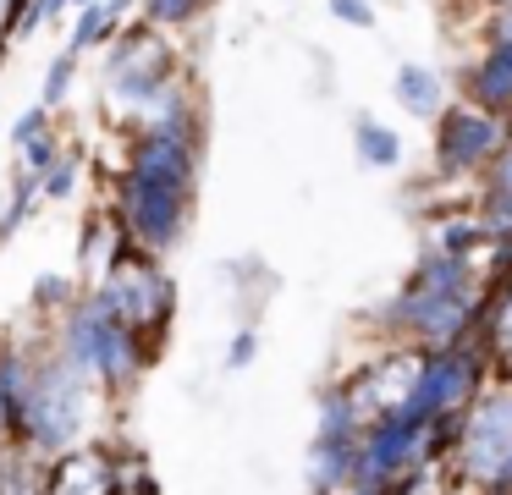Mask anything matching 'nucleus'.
I'll list each match as a JSON object with an SVG mask.
<instances>
[{"label":"nucleus","instance_id":"obj_9","mask_svg":"<svg viewBox=\"0 0 512 495\" xmlns=\"http://www.w3.org/2000/svg\"><path fill=\"white\" fill-rule=\"evenodd\" d=\"M457 99L507 116L512 110V39H479V50L457 66Z\"/></svg>","mask_w":512,"mask_h":495},{"label":"nucleus","instance_id":"obj_29","mask_svg":"<svg viewBox=\"0 0 512 495\" xmlns=\"http://www.w3.org/2000/svg\"><path fill=\"white\" fill-rule=\"evenodd\" d=\"M474 6H479V11H496V6H501V0H474Z\"/></svg>","mask_w":512,"mask_h":495},{"label":"nucleus","instance_id":"obj_23","mask_svg":"<svg viewBox=\"0 0 512 495\" xmlns=\"http://www.w3.org/2000/svg\"><path fill=\"white\" fill-rule=\"evenodd\" d=\"M78 61L83 55L78 50H67V44H61L56 55H50V66H45V88H39V105L45 110H61L72 99V83H78Z\"/></svg>","mask_w":512,"mask_h":495},{"label":"nucleus","instance_id":"obj_30","mask_svg":"<svg viewBox=\"0 0 512 495\" xmlns=\"http://www.w3.org/2000/svg\"><path fill=\"white\" fill-rule=\"evenodd\" d=\"M347 495H386V490H364V484H358V490H347Z\"/></svg>","mask_w":512,"mask_h":495},{"label":"nucleus","instance_id":"obj_27","mask_svg":"<svg viewBox=\"0 0 512 495\" xmlns=\"http://www.w3.org/2000/svg\"><path fill=\"white\" fill-rule=\"evenodd\" d=\"M325 11H331L342 28H358V33H369L380 22V6L375 0H325Z\"/></svg>","mask_w":512,"mask_h":495},{"label":"nucleus","instance_id":"obj_26","mask_svg":"<svg viewBox=\"0 0 512 495\" xmlns=\"http://www.w3.org/2000/svg\"><path fill=\"white\" fill-rule=\"evenodd\" d=\"M45 138H56V110H45L34 99V105L12 121V154H28L34 143H45Z\"/></svg>","mask_w":512,"mask_h":495},{"label":"nucleus","instance_id":"obj_18","mask_svg":"<svg viewBox=\"0 0 512 495\" xmlns=\"http://www.w3.org/2000/svg\"><path fill=\"white\" fill-rule=\"evenodd\" d=\"M364 435V413L353 407L347 385H325L320 402H314V440H358Z\"/></svg>","mask_w":512,"mask_h":495},{"label":"nucleus","instance_id":"obj_14","mask_svg":"<svg viewBox=\"0 0 512 495\" xmlns=\"http://www.w3.org/2000/svg\"><path fill=\"white\" fill-rule=\"evenodd\" d=\"M358 473V440H309L303 457V479L314 495H347Z\"/></svg>","mask_w":512,"mask_h":495},{"label":"nucleus","instance_id":"obj_3","mask_svg":"<svg viewBox=\"0 0 512 495\" xmlns=\"http://www.w3.org/2000/svg\"><path fill=\"white\" fill-rule=\"evenodd\" d=\"M446 468L463 490H496L512 473V380H490L463 407V435Z\"/></svg>","mask_w":512,"mask_h":495},{"label":"nucleus","instance_id":"obj_25","mask_svg":"<svg viewBox=\"0 0 512 495\" xmlns=\"http://www.w3.org/2000/svg\"><path fill=\"white\" fill-rule=\"evenodd\" d=\"M210 6H215V0H144L138 17L155 22V28H166V33H177V28H193Z\"/></svg>","mask_w":512,"mask_h":495},{"label":"nucleus","instance_id":"obj_22","mask_svg":"<svg viewBox=\"0 0 512 495\" xmlns=\"http://www.w3.org/2000/svg\"><path fill=\"white\" fill-rule=\"evenodd\" d=\"M116 22H111V11H105V0H94V6H83V11H72V33H67V50H78V55H89V50H105V44L116 39Z\"/></svg>","mask_w":512,"mask_h":495},{"label":"nucleus","instance_id":"obj_6","mask_svg":"<svg viewBox=\"0 0 512 495\" xmlns=\"http://www.w3.org/2000/svg\"><path fill=\"white\" fill-rule=\"evenodd\" d=\"M89 292L100 297L122 325H133L138 336H149V341L166 347L171 319H177V281H171V270L155 259V253L133 248L100 286H89Z\"/></svg>","mask_w":512,"mask_h":495},{"label":"nucleus","instance_id":"obj_21","mask_svg":"<svg viewBox=\"0 0 512 495\" xmlns=\"http://www.w3.org/2000/svg\"><path fill=\"white\" fill-rule=\"evenodd\" d=\"M83 176H89V149H83V143H67V149L56 154V165L45 171V204H72Z\"/></svg>","mask_w":512,"mask_h":495},{"label":"nucleus","instance_id":"obj_20","mask_svg":"<svg viewBox=\"0 0 512 495\" xmlns=\"http://www.w3.org/2000/svg\"><path fill=\"white\" fill-rule=\"evenodd\" d=\"M50 462L23 446H0V495H50Z\"/></svg>","mask_w":512,"mask_h":495},{"label":"nucleus","instance_id":"obj_11","mask_svg":"<svg viewBox=\"0 0 512 495\" xmlns=\"http://www.w3.org/2000/svg\"><path fill=\"white\" fill-rule=\"evenodd\" d=\"M133 248H138V242L127 237V231L116 226V215L100 204L89 220H83V231H78V275H83L89 286H100L105 275H111V270H116V264H122Z\"/></svg>","mask_w":512,"mask_h":495},{"label":"nucleus","instance_id":"obj_28","mask_svg":"<svg viewBox=\"0 0 512 495\" xmlns=\"http://www.w3.org/2000/svg\"><path fill=\"white\" fill-rule=\"evenodd\" d=\"M259 358V325H237V336H232V347H226V369H248V363Z\"/></svg>","mask_w":512,"mask_h":495},{"label":"nucleus","instance_id":"obj_5","mask_svg":"<svg viewBox=\"0 0 512 495\" xmlns=\"http://www.w3.org/2000/svg\"><path fill=\"white\" fill-rule=\"evenodd\" d=\"M193 204L199 193H171V187H155V182H138L127 171H105V209L116 215V226L138 242L144 253L166 259L193 226Z\"/></svg>","mask_w":512,"mask_h":495},{"label":"nucleus","instance_id":"obj_31","mask_svg":"<svg viewBox=\"0 0 512 495\" xmlns=\"http://www.w3.org/2000/svg\"><path fill=\"white\" fill-rule=\"evenodd\" d=\"M501 121H507V149H512V110H507V116H501Z\"/></svg>","mask_w":512,"mask_h":495},{"label":"nucleus","instance_id":"obj_4","mask_svg":"<svg viewBox=\"0 0 512 495\" xmlns=\"http://www.w3.org/2000/svg\"><path fill=\"white\" fill-rule=\"evenodd\" d=\"M507 149V121L496 110L474 105V99H452L441 116L430 121V171L435 182L474 187Z\"/></svg>","mask_w":512,"mask_h":495},{"label":"nucleus","instance_id":"obj_24","mask_svg":"<svg viewBox=\"0 0 512 495\" xmlns=\"http://www.w3.org/2000/svg\"><path fill=\"white\" fill-rule=\"evenodd\" d=\"M386 495H457V479H452V468H446V462H424V468L391 479Z\"/></svg>","mask_w":512,"mask_h":495},{"label":"nucleus","instance_id":"obj_13","mask_svg":"<svg viewBox=\"0 0 512 495\" xmlns=\"http://www.w3.org/2000/svg\"><path fill=\"white\" fill-rule=\"evenodd\" d=\"M479 347H485L490 380H512V270L485 286V314H479Z\"/></svg>","mask_w":512,"mask_h":495},{"label":"nucleus","instance_id":"obj_7","mask_svg":"<svg viewBox=\"0 0 512 495\" xmlns=\"http://www.w3.org/2000/svg\"><path fill=\"white\" fill-rule=\"evenodd\" d=\"M490 385V363L479 336L457 341V347H430L419 352V374H413V391L397 413L408 418H446V413H463L479 391Z\"/></svg>","mask_w":512,"mask_h":495},{"label":"nucleus","instance_id":"obj_1","mask_svg":"<svg viewBox=\"0 0 512 495\" xmlns=\"http://www.w3.org/2000/svg\"><path fill=\"white\" fill-rule=\"evenodd\" d=\"M182 110H199L193 66L166 39V28L133 17L105 44V116L122 121V132H127V127L182 116Z\"/></svg>","mask_w":512,"mask_h":495},{"label":"nucleus","instance_id":"obj_32","mask_svg":"<svg viewBox=\"0 0 512 495\" xmlns=\"http://www.w3.org/2000/svg\"><path fill=\"white\" fill-rule=\"evenodd\" d=\"M83 6H94V0H72V11H83Z\"/></svg>","mask_w":512,"mask_h":495},{"label":"nucleus","instance_id":"obj_10","mask_svg":"<svg viewBox=\"0 0 512 495\" xmlns=\"http://www.w3.org/2000/svg\"><path fill=\"white\" fill-rule=\"evenodd\" d=\"M39 341H17V336L0 341V446H23V413H28V385H34Z\"/></svg>","mask_w":512,"mask_h":495},{"label":"nucleus","instance_id":"obj_19","mask_svg":"<svg viewBox=\"0 0 512 495\" xmlns=\"http://www.w3.org/2000/svg\"><path fill=\"white\" fill-rule=\"evenodd\" d=\"M83 292H89V286H83L78 275H67V270H45L34 286H28V314L45 319V325H56V319L67 314V308L78 303Z\"/></svg>","mask_w":512,"mask_h":495},{"label":"nucleus","instance_id":"obj_8","mask_svg":"<svg viewBox=\"0 0 512 495\" xmlns=\"http://www.w3.org/2000/svg\"><path fill=\"white\" fill-rule=\"evenodd\" d=\"M50 495H122V468H116V440H89V446L50 457L45 473Z\"/></svg>","mask_w":512,"mask_h":495},{"label":"nucleus","instance_id":"obj_16","mask_svg":"<svg viewBox=\"0 0 512 495\" xmlns=\"http://www.w3.org/2000/svg\"><path fill=\"white\" fill-rule=\"evenodd\" d=\"M474 209L490 226V242H512V149H501V160L474 182Z\"/></svg>","mask_w":512,"mask_h":495},{"label":"nucleus","instance_id":"obj_17","mask_svg":"<svg viewBox=\"0 0 512 495\" xmlns=\"http://www.w3.org/2000/svg\"><path fill=\"white\" fill-rule=\"evenodd\" d=\"M347 138H353V160L364 171H397L402 165V132L391 121H380L375 110H358Z\"/></svg>","mask_w":512,"mask_h":495},{"label":"nucleus","instance_id":"obj_2","mask_svg":"<svg viewBox=\"0 0 512 495\" xmlns=\"http://www.w3.org/2000/svg\"><path fill=\"white\" fill-rule=\"evenodd\" d=\"M94 413H100V380L78 363H67L50 336L34 352V385H28V413H23V451L34 457H67V451L89 446Z\"/></svg>","mask_w":512,"mask_h":495},{"label":"nucleus","instance_id":"obj_15","mask_svg":"<svg viewBox=\"0 0 512 495\" xmlns=\"http://www.w3.org/2000/svg\"><path fill=\"white\" fill-rule=\"evenodd\" d=\"M424 248L452 253V259H485V248H490V226L479 220V209H474V204L446 209V215H435V220H430V237H424Z\"/></svg>","mask_w":512,"mask_h":495},{"label":"nucleus","instance_id":"obj_12","mask_svg":"<svg viewBox=\"0 0 512 495\" xmlns=\"http://www.w3.org/2000/svg\"><path fill=\"white\" fill-rule=\"evenodd\" d=\"M391 99H397L402 116H413V121H424V127H430V121L457 99V88H446V77L435 72V66L402 61L397 72H391Z\"/></svg>","mask_w":512,"mask_h":495}]
</instances>
